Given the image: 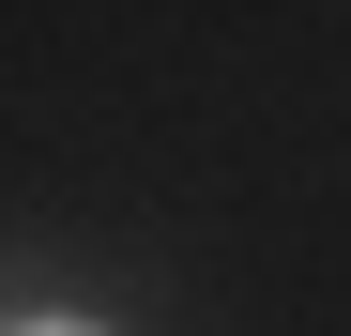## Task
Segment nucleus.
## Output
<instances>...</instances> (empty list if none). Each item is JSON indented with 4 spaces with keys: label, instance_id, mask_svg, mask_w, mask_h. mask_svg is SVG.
Here are the masks:
<instances>
[{
    "label": "nucleus",
    "instance_id": "obj_1",
    "mask_svg": "<svg viewBox=\"0 0 351 336\" xmlns=\"http://www.w3.org/2000/svg\"><path fill=\"white\" fill-rule=\"evenodd\" d=\"M16 336H92V321H16Z\"/></svg>",
    "mask_w": 351,
    "mask_h": 336
}]
</instances>
